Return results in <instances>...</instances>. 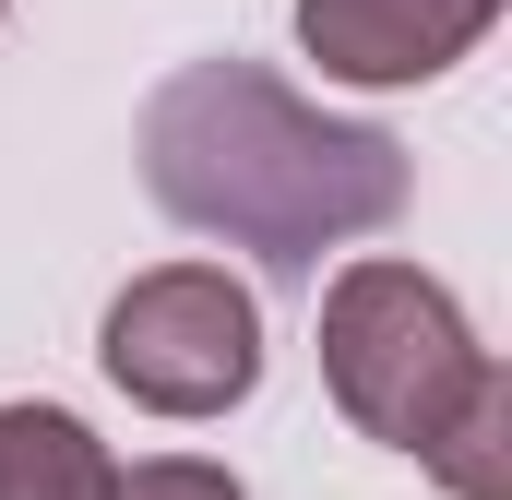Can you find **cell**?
Masks as SVG:
<instances>
[{
	"instance_id": "1",
	"label": "cell",
	"mask_w": 512,
	"mask_h": 500,
	"mask_svg": "<svg viewBox=\"0 0 512 500\" xmlns=\"http://www.w3.org/2000/svg\"><path fill=\"white\" fill-rule=\"evenodd\" d=\"M131 155H143V191L179 227L262 250L286 274H310L334 239H370V227L405 215V143L310 108L262 60H179L143 96Z\"/></svg>"
},
{
	"instance_id": "2",
	"label": "cell",
	"mask_w": 512,
	"mask_h": 500,
	"mask_svg": "<svg viewBox=\"0 0 512 500\" xmlns=\"http://www.w3.org/2000/svg\"><path fill=\"white\" fill-rule=\"evenodd\" d=\"M322 381L382 453H417L453 500H512V370L465 334L441 274L346 262L322 298Z\"/></svg>"
},
{
	"instance_id": "3",
	"label": "cell",
	"mask_w": 512,
	"mask_h": 500,
	"mask_svg": "<svg viewBox=\"0 0 512 500\" xmlns=\"http://www.w3.org/2000/svg\"><path fill=\"white\" fill-rule=\"evenodd\" d=\"M96 358L155 417H227L262 381V310L227 262H155V274H131L108 298Z\"/></svg>"
},
{
	"instance_id": "4",
	"label": "cell",
	"mask_w": 512,
	"mask_h": 500,
	"mask_svg": "<svg viewBox=\"0 0 512 500\" xmlns=\"http://www.w3.org/2000/svg\"><path fill=\"white\" fill-rule=\"evenodd\" d=\"M489 24H501V0H298V48L334 84H429Z\"/></svg>"
},
{
	"instance_id": "5",
	"label": "cell",
	"mask_w": 512,
	"mask_h": 500,
	"mask_svg": "<svg viewBox=\"0 0 512 500\" xmlns=\"http://www.w3.org/2000/svg\"><path fill=\"white\" fill-rule=\"evenodd\" d=\"M108 453L72 405H0V500H108Z\"/></svg>"
},
{
	"instance_id": "6",
	"label": "cell",
	"mask_w": 512,
	"mask_h": 500,
	"mask_svg": "<svg viewBox=\"0 0 512 500\" xmlns=\"http://www.w3.org/2000/svg\"><path fill=\"white\" fill-rule=\"evenodd\" d=\"M108 500H239V477H227V465L167 453V465H131V477H108Z\"/></svg>"
}]
</instances>
